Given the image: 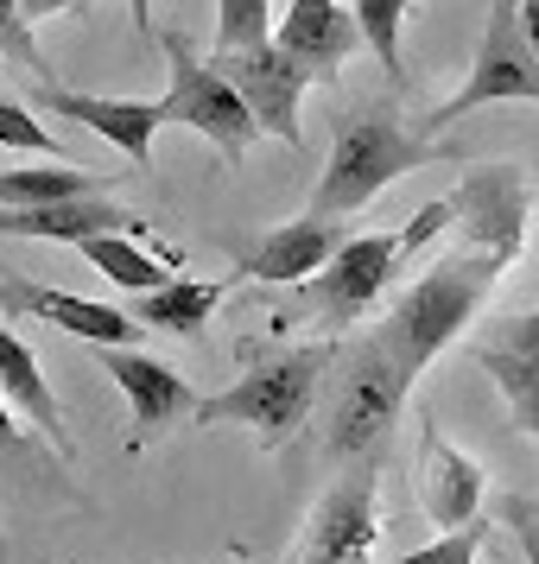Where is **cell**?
<instances>
[{"label":"cell","mask_w":539,"mask_h":564,"mask_svg":"<svg viewBox=\"0 0 539 564\" xmlns=\"http://www.w3.org/2000/svg\"><path fill=\"white\" fill-rule=\"evenodd\" d=\"M451 147H438L432 133H419L400 121V108L387 102H368V108H349L336 121V140H331V165L311 191V209L317 216H356L381 197L394 178H407L419 165H438Z\"/></svg>","instance_id":"1"},{"label":"cell","mask_w":539,"mask_h":564,"mask_svg":"<svg viewBox=\"0 0 539 564\" xmlns=\"http://www.w3.org/2000/svg\"><path fill=\"white\" fill-rule=\"evenodd\" d=\"M336 343H299V349H248V368L241 381H229L223 393L197 400V425H248V432L280 451L305 432L311 406L324 393V375H331Z\"/></svg>","instance_id":"2"},{"label":"cell","mask_w":539,"mask_h":564,"mask_svg":"<svg viewBox=\"0 0 539 564\" xmlns=\"http://www.w3.org/2000/svg\"><path fill=\"white\" fill-rule=\"evenodd\" d=\"M502 273H508V267L495 254H483V248H451L432 273H419V280L394 299V311L381 317L375 336L387 343V356L419 381L425 361H432L438 349H451V343L470 330V317L483 311V299L495 292Z\"/></svg>","instance_id":"3"},{"label":"cell","mask_w":539,"mask_h":564,"mask_svg":"<svg viewBox=\"0 0 539 564\" xmlns=\"http://www.w3.org/2000/svg\"><path fill=\"white\" fill-rule=\"evenodd\" d=\"M444 223H451V197H432V204L419 209L412 223H400V229L336 241V254L324 260L311 280H299L305 285V292H299V317L324 324V330H349V324H362V317L375 311V299L387 292V280L400 273V260L419 254Z\"/></svg>","instance_id":"4"},{"label":"cell","mask_w":539,"mask_h":564,"mask_svg":"<svg viewBox=\"0 0 539 564\" xmlns=\"http://www.w3.org/2000/svg\"><path fill=\"white\" fill-rule=\"evenodd\" d=\"M412 375L387 356V343L375 330L356 343H336L331 375H324V451L336 463L375 457V444L394 432V419L407 406Z\"/></svg>","instance_id":"5"},{"label":"cell","mask_w":539,"mask_h":564,"mask_svg":"<svg viewBox=\"0 0 539 564\" xmlns=\"http://www.w3.org/2000/svg\"><path fill=\"white\" fill-rule=\"evenodd\" d=\"M153 45L165 52V64H172V89H165V102H159V128H197L229 165H241L248 147L260 140V121H255V108L241 102V89L197 52L191 32L159 26Z\"/></svg>","instance_id":"6"},{"label":"cell","mask_w":539,"mask_h":564,"mask_svg":"<svg viewBox=\"0 0 539 564\" xmlns=\"http://www.w3.org/2000/svg\"><path fill=\"white\" fill-rule=\"evenodd\" d=\"M488 102H539V52L527 45L520 0H488V26L476 45V64H470V83L425 115V133L451 128L457 115H476Z\"/></svg>","instance_id":"7"},{"label":"cell","mask_w":539,"mask_h":564,"mask_svg":"<svg viewBox=\"0 0 539 564\" xmlns=\"http://www.w3.org/2000/svg\"><path fill=\"white\" fill-rule=\"evenodd\" d=\"M527 209H533V191H527V165L514 159L476 165L451 191V223L463 229V248H483L502 267H514L527 248Z\"/></svg>","instance_id":"8"},{"label":"cell","mask_w":539,"mask_h":564,"mask_svg":"<svg viewBox=\"0 0 539 564\" xmlns=\"http://www.w3.org/2000/svg\"><path fill=\"white\" fill-rule=\"evenodd\" d=\"M375 539H381V488H375V463L362 457V469L331 482V495L311 508L285 564H375Z\"/></svg>","instance_id":"9"},{"label":"cell","mask_w":539,"mask_h":564,"mask_svg":"<svg viewBox=\"0 0 539 564\" xmlns=\"http://www.w3.org/2000/svg\"><path fill=\"white\" fill-rule=\"evenodd\" d=\"M96 361H103L108 381L128 393V406H133V451H140V444H153V437H165L179 419L197 412V393H191V381H184L179 368L140 356L133 343H96Z\"/></svg>","instance_id":"10"},{"label":"cell","mask_w":539,"mask_h":564,"mask_svg":"<svg viewBox=\"0 0 539 564\" xmlns=\"http://www.w3.org/2000/svg\"><path fill=\"white\" fill-rule=\"evenodd\" d=\"M209 64L241 89V102L255 108L260 133H273V140H285V147L305 140V133H299V102H305V89H311L305 64H292L273 39L255 45V52H216Z\"/></svg>","instance_id":"11"},{"label":"cell","mask_w":539,"mask_h":564,"mask_svg":"<svg viewBox=\"0 0 539 564\" xmlns=\"http://www.w3.org/2000/svg\"><path fill=\"white\" fill-rule=\"evenodd\" d=\"M32 102L57 115V121H77V128L103 133L108 147H121L128 165H153V133H159V102H128V96H89V89H71V83H32Z\"/></svg>","instance_id":"12"},{"label":"cell","mask_w":539,"mask_h":564,"mask_svg":"<svg viewBox=\"0 0 539 564\" xmlns=\"http://www.w3.org/2000/svg\"><path fill=\"white\" fill-rule=\"evenodd\" d=\"M0 311H13V317H45L57 324L64 336H77V343H140V324H133L128 311L103 305V299H77V292H57V285H39V280H20V273H7L0 280Z\"/></svg>","instance_id":"13"},{"label":"cell","mask_w":539,"mask_h":564,"mask_svg":"<svg viewBox=\"0 0 539 564\" xmlns=\"http://www.w3.org/2000/svg\"><path fill=\"white\" fill-rule=\"evenodd\" d=\"M336 241H343L336 216L305 209V216H292V223H280V229H267L255 248H241V254H235V280L299 285V280H311V273L336 254Z\"/></svg>","instance_id":"14"},{"label":"cell","mask_w":539,"mask_h":564,"mask_svg":"<svg viewBox=\"0 0 539 564\" xmlns=\"http://www.w3.org/2000/svg\"><path fill=\"white\" fill-rule=\"evenodd\" d=\"M273 45L292 64H305L311 83H331L349 64V52L362 45V26L343 0H292L285 20H273Z\"/></svg>","instance_id":"15"},{"label":"cell","mask_w":539,"mask_h":564,"mask_svg":"<svg viewBox=\"0 0 539 564\" xmlns=\"http://www.w3.org/2000/svg\"><path fill=\"white\" fill-rule=\"evenodd\" d=\"M0 235L77 248V241H89V235H140V216H133L128 204H115L108 191H83V197H57V204L0 209Z\"/></svg>","instance_id":"16"},{"label":"cell","mask_w":539,"mask_h":564,"mask_svg":"<svg viewBox=\"0 0 539 564\" xmlns=\"http://www.w3.org/2000/svg\"><path fill=\"white\" fill-rule=\"evenodd\" d=\"M476 368L495 375L502 400H508L514 425L539 437V311H520V317H502L488 343H470Z\"/></svg>","instance_id":"17"},{"label":"cell","mask_w":539,"mask_h":564,"mask_svg":"<svg viewBox=\"0 0 539 564\" xmlns=\"http://www.w3.org/2000/svg\"><path fill=\"white\" fill-rule=\"evenodd\" d=\"M419 501L432 513V527H470L483 508V463L463 457L457 444H444L438 425H425L419 437Z\"/></svg>","instance_id":"18"},{"label":"cell","mask_w":539,"mask_h":564,"mask_svg":"<svg viewBox=\"0 0 539 564\" xmlns=\"http://www.w3.org/2000/svg\"><path fill=\"white\" fill-rule=\"evenodd\" d=\"M223 292H229V280H172L153 285V292H133V324L140 330H165V336H204L209 311L223 305Z\"/></svg>","instance_id":"19"},{"label":"cell","mask_w":539,"mask_h":564,"mask_svg":"<svg viewBox=\"0 0 539 564\" xmlns=\"http://www.w3.org/2000/svg\"><path fill=\"white\" fill-rule=\"evenodd\" d=\"M0 393L26 412L32 425L57 444V451H71V432H64V412H57L52 387H45V368H39V356H32V349L7 330V324H0Z\"/></svg>","instance_id":"20"},{"label":"cell","mask_w":539,"mask_h":564,"mask_svg":"<svg viewBox=\"0 0 539 564\" xmlns=\"http://www.w3.org/2000/svg\"><path fill=\"white\" fill-rule=\"evenodd\" d=\"M77 254L89 260L108 285H121V292H153V285H165L179 273V254H172V248H165V254L140 248V235H89V241H77Z\"/></svg>","instance_id":"21"},{"label":"cell","mask_w":539,"mask_h":564,"mask_svg":"<svg viewBox=\"0 0 539 564\" xmlns=\"http://www.w3.org/2000/svg\"><path fill=\"white\" fill-rule=\"evenodd\" d=\"M83 191H108L103 178H89L77 165H39V172H0V209L26 204H57V197H83Z\"/></svg>","instance_id":"22"},{"label":"cell","mask_w":539,"mask_h":564,"mask_svg":"<svg viewBox=\"0 0 539 564\" xmlns=\"http://www.w3.org/2000/svg\"><path fill=\"white\" fill-rule=\"evenodd\" d=\"M349 13H356V26H362V45L381 57V70H387L394 83H407V52H400V26H407L412 0H356Z\"/></svg>","instance_id":"23"},{"label":"cell","mask_w":539,"mask_h":564,"mask_svg":"<svg viewBox=\"0 0 539 564\" xmlns=\"http://www.w3.org/2000/svg\"><path fill=\"white\" fill-rule=\"evenodd\" d=\"M273 39L267 0H216V52H255Z\"/></svg>","instance_id":"24"},{"label":"cell","mask_w":539,"mask_h":564,"mask_svg":"<svg viewBox=\"0 0 539 564\" xmlns=\"http://www.w3.org/2000/svg\"><path fill=\"white\" fill-rule=\"evenodd\" d=\"M0 64H20L32 83L57 77L45 64V52H39V39H32V20L20 13V0H0Z\"/></svg>","instance_id":"25"},{"label":"cell","mask_w":539,"mask_h":564,"mask_svg":"<svg viewBox=\"0 0 539 564\" xmlns=\"http://www.w3.org/2000/svg\"><path fill=\"white\" fill-rule=\"evenodd\" d=\"M483 520H470V527H451L444 539H432V545H419V552H407V558L394 564H476V552H483Z\"/></svg>","instance_id":"26"},{"label":"cell","mask_w":539,"mask_h":564,"mask_svg":"<svg viewBox=\"0 0 539 564\" xmlns=\"http://www.w3.org/2000/svg\"><path fill=\"white\" fill-rule=\"evenodd\" d=\"M0 147H20V153H52L57 159L52 128H39L20 102H0Z\"/></svg>","instance_id":"27"},{"label":"cell","mask_w":539,"mask_h":564,"mask_svg":"<svg viewBox=\"0 0 539 564\" xmlns=\"http://www.w3.org/2000/svg\"><path fill=\"white\" fill-rule=\"evenodd\" d=\"M502 527L520 539L527 564H539V495H508V501H502Z\"/></svg>","instance_id":"28"},{"label":"cell","mask_w":539,"mask_h":564,"mask_svg":"<svg viewBox=\"0 0 539 564\" xmlns=\"http://www.w3.org/2000/svg\"><path fill=\"white\" fill-rule=\"evenodd\" d=\"M0 457L26 463V469H39V476L52 469V463H45V451H32V444H26V432L13 425V412H7V393H0Z\"/></svg>","instance_id":"29"},{"label":"cell","mask_w":539,"mask_h":564,"mask_svg":"<svg viewBox=\"0 0 539 564\" xmlns=\"http://www.w3.org/2000/svg\"><path fill=\"white\" fill-rule=\"evenodd\" d=\"M64 7H77V0H20L26 20H52V13H64Z\"/></svg>","instance_id":"30"},{"label":"cell","mask_w":539,"mask_h":564,"mask_svg":"<svg viewBox=\"0 0 539 564\" xmlns=\"http://www.w3.org/2000/svg\"><path fill=\"white\" fill-rule=\"evenodd\" d=\"M128 7H133V32H140V39H153V0H128Z\"/></svg>","instance_id":"31"},{"label":"cell","mask_w":539,"mask_h":564,"mask_svg":"<svg viewBox=\"0 0 539 564\" xmlns=\"http://www.w3.org/2000/svg\"><path fill=\"white\" fill-rule=\"evenodd\" d=\"M520 26H527V45L539 52V0H520Z\"/></svg>","instance_id":"32"},{"label":"cell","mask_w":539,"mask_h":564,"mask_svg":"<svg viewBox=\"0 0 539 564\" xmlns=\"http://www.w3.org/2000/svg\"><path fill=\"white\" fill-rule=\"evenodd\" d=\"M0 564H13V552H7V539H0Z\"/></svg>","instance_id":"33"}]
</instances>
